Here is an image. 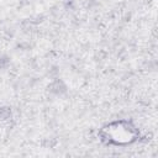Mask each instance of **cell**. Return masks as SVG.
<instances>
[{"label":"cell","mask_w":158,"mask_h":158,"mask_svg":"<svg viewBox=\"0 0 158 158\" xmlns=\"http://www.w3.org/2000/svg\"><path fill=\"white\" fill-rule=\"evenodd\" d=\"M48 90H49V93L53 94V95H63V94L67 93L68 88H67L65 83H64L62 79H54V80H52V81L49 83Z\"/></svg>","instance_id":"obj_1"},{"label":"cell","mask_w":158,"mask_h":158,"mask_svg":"<svg viewBox=\"0 0 158 158\" xmlns=\"http://www.w3.org/2000/svg\"><path fill=\"white\" fill-rule=\"evenodd\" d=\"M11 117V109L7 106H0V121H5Z\"/></svg>","instance_id":"obj_2"},{"label":"cell","mask_w":158,"mask_h":158,"mask_svg":"<svg viewBox=\"0 0 158 158\" xmlns=\"http://www.w3.org/2000/svg\"><path fill=\"white\" fill-rule=\"evenodd\" d=\"M10 62H11V58L9 56H6V54L0 56V70L6 69L10 65Z\"/></svg>","instance_id":"obj_3"},{"label":"cell","mask_w":158,"mask_h":158,"mask_svg":"<svg viewBox=\"0 0 158 158\" xmlns=\"http://www.w3.org/2000/svg\"><path fill=\"white\" fill-rule=\"evenodd\" d=\"M63 4L67 9H72L74 5V0H63Z\"/></svg>","instance_id":"obj_4"}]
</instances>
